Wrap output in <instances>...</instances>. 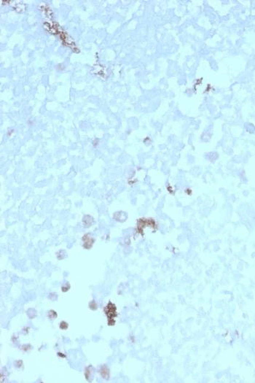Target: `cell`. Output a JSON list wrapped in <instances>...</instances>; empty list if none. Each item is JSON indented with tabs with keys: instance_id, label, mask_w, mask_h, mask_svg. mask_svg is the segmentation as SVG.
Returning <instances> with one entry per match:
<instances>
[{
	"instance_id": "5b68a950",
	"label": "cell",
	"mask_w": 255,
	"mask_h": 383,
	"mask_svg": "<svg viewBox=\"0 0 255 383\" xmlns=\"http://www.w3.org/2000/svg\"><path fill=\"white\" fill-rule=\"evenodd\" d=\"M48 316H49V318H50L51 320H53V319L57 318V313H56L55 311L50 310L49 311V312H48Z\"/></svg>"
},
{
	"instance_id": "6da1fadb",
	"label": "cell",
	"mask_w": 255,
	"mask_h": 383,
	"mask_svg": "<svg viewBox=\"0 0 255 383\" xmlns=\"http://www.w3.org/2000/svg\"><path fill=\"white\" fill-rule=\"evenodd\" d=\"M104 312H105L107 316L108 317L109 323L110 321H113L114 318L117 316L116 307L115 306V304H113L111 302L109 303L107 307L104 308Z\"/></svg>"
},
{
	"instance_id": "7a4b0ae2",
	"label": "cell",
	"mask_w": 255,
	"mask_h": 383,
	"mask_svg": "<svg viewBox=\"0 0 255 383\" xmlns=\"http://www.w3.org/2000/svg\"><path fill=\"white\" fill-rule=\"evenodd\" d=\"M83 246H84L85 248L86 249H90L91 247L93 246V244L94 242V240L93 239V238H91L90 237L89 234L85 235L83 238Z\"/></svg>"
},
{
	"instance_id": "3957f363",
	"label": "cell",
	"mask_w": 255,
	"mask_h": 383,
	"mask_svg": "<svg viewBox=\"0 0 255 383\" xmlns=\"http://www.w3.org/2000/svg\"><path fill=\"white\" fill-rule=\"evenodd\" d=\"M100 374L102 375V377L107 379L109 378V376H110V370L104 365V366H102V368H101Z\"/></svg>"
},
{
	"instance_id": "8992f818",
	"label": "cell",
	"mask_w": 255,
	"mask_h": 383,
	"mask_svg": "<svg viewBox=\"0 0 255 383\" xmlns=\"http://www.w3.org/2000/svg\"><path fill=\"white\" fill-rule=\"evenodd\" d=\"M89 307L93 310H96V309H97V304H96L95 301H92V302H91V303L89 304Z\"/></svg>"
},
{
	"instance_id": "277c9868",
	"label": "cell",
	"mask_w": 255,
	"mask_h": 383,
	"mask_svg": "<svg viewBox=\"0 0 255 383\" xmlns=\"http://www.w3.org/2000/svg\"><path fill=\"white\" fill-rule=\"evenodd\" d=\"M93 369H94V368H91V366L88 367V368L85 369V378L87 379H89L90 377L91 376V371H93Z\"/></svg>"
},
{
	"instance_id": "52a82bcc",
	"label": "cell",
	"mask_w": 255,
	"mask_h": 383,
	"mask_svg": "<svg viewBox=\"0 0 255 383\" xmlns=\"http://www.w3.org/2000/svg\"><path fill=\"white\" fill-rule=\"evenodd\" d=\"M68 326H69L68 323L65 321H62L61 323H60V328H61V329L63 330L67 329V328H68Z\"/></svg>"
}]
</instances>
